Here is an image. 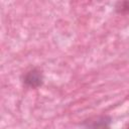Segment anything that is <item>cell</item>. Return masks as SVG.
<instances>
[{"mask_svg":"<svg viewBox=\"0 0 129 129\" xmlns=\"http://www.w3.org/2000/svg\"><path fill=\"white\" fill-rule=\"evenodd\" d=\"M22 81H23V84L28 88L36 89L40 87L43 83V75L41 70L37 68L30 69L23 75Z\"/></svg>","mask_w":129,"mask_h":129,"instance_id":"1","label":"cell"},{"mask_svg":"<svg viewBox=\"0 0 129 129\" xmlns=\"http://www.w3.org/2000/svg\"><path fill=\"white\" fill-rule=\"evenodd\" d=\"M111 119L108 116H98L86 121L88 129H110Z\"/></svg>","mask_w":129,"mask_h":129,"instance_id":"2","label":"cell"},{"mask_svg":"<svg viewBox=\"0 0 129 129\" xmlns=\"http://www.w3.org/2000/svg\"><path fill=\"white\" fill-rule=\"evenodd\" d=\"M116 11L121 14L129 13V1H122L116 4Z\"/></svg>","mask_w":129,"mask_h":129,"instance_id":"3","label":"cell"}]
</instances>
